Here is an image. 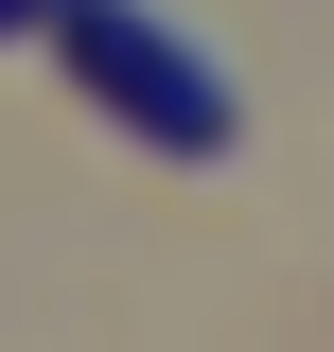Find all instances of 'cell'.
I'll list each match as a JSON object with an SVG mask.
<instances>
[{"label":"cell","instance_id":"1","mask_svg":"<svg viewBox=\"0 0 334 352\" xmlns=\"http://www.w3.org/2000/svg\"><path fill=\"white\" fill-rule=\"evenodd\" d=\"M53 36H71V88H88V106H106L124 141H159V159H229V141H247L229 71H211L176 18H141V0H71Z\"/></svg>","mask_w":334,"mask_h":352},{"label":"cell","instance_id":"2","mask_svg":"<svg viewBox=\"0 0 334 352\" xmlns=\"http://www.w3.org/2000/svg\"><path fill=\"white\" fill-rule=\"evenodd\" d=\"M36 18H53V0H0V36H36Z\"/></svg>","mask_w":334,"mask_h":352},{"label":"cell","instance_id":"3","mask_svg":"<svg viewBox=\"0 0 334 352\" xmlns=\"http://www.w3.org/2000/svg\"><path fill=\"white\" fill-rule=\"evenodd\" d=\"M53 18H71V0H53Z\"/></svg>","mask_w":334,"mask_h":352}]
</instances>
